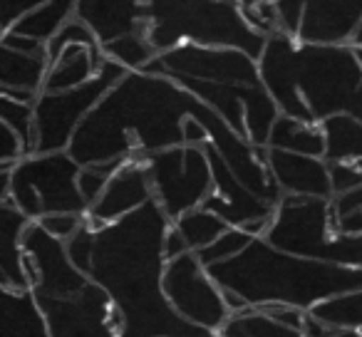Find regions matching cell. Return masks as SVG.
<instances>
[{"mask_svg":"<svg viewBox=\"0 0 362 337\" xmlns=\"http://www.w3.org/2000/svg\"><path fill=\"white\" fill-rule=\"evenodd\" d=\"M171 218L156 201L97 228L90 280L110 292L122 337H218L187 322L164 292V236Z\"/></svg>","mask_w":362,"mask_h":337,"instance_id":"6da1fadb","label":"cell"},{"mask_svg":"<svg viewBox=\"0 0 362 337\" xmlns=\"http://www.w3.org/2000/svg\"><path fill=\"white\" fill-rule=\"evenodd\" d=\"M189 117L206 126L216 112L171 77L127 72L82 122L67 151L80 166L144 159L187 144Z\"/></svg>","mask_w":362,"mask_h":337,"instance_id":"7a4b0ae2","label":"cell"},{"mask_svg":"<svg viewBox=\"0 0 362 337\" xmlns=\"http://www.w3.org/2000/svg\"><path fill=\"white\" fill-rule=\"evenodd\" d=\"M258 67L281 114L308 124L335 114L362 119V60L355 45H308L273 32Z\"/></svg>","mask_w":362,"mask_h":337,"instance_id":"3957f363","label":"cell"},{"mask_svg":"<svg viewBox=\"0 0 362 337\" xmlns=\"http://www.w3.org/2000/svg\"><path fill=\"white\" fill-rule=\"evenodd\" d=\"M209 273L221 290L236 292L251 307L291 305L310 312L325 300L362 290L360 268L296 256L263 236L253 238L236 258L211 266Z\"/></svg>","mask_w":362,"mask_h":337,"instance_id":"277c9868","label":"cell"},{"mask_svg":"<svg viewBox=\"0 0 362 337\" xmlns=\"http://www.w3.org/2000/svg\"><path fill=\"white\" fill-rule=\"evenodd\" d=\"M263 238L296 256L362 271V187L332 199L283 196Z\"/></svg>","mask_w":362,"mask_h":337,"instance_id":"5b68a950","label":"cell"},{"mask_svg":"<svg viewBox=\"0 0 362 337\" xmlns=\"http://www.w3.org/2000/svg\"><path fill=\"white\" fill-rule=\"evenodd\" d=\"M149 40L156 52L179 45L233 47L261 60L268 35L251 25L238 3L149 0Z\"/></svg>","mask_w":362,"mask_h":337,"instance_id":"8992f818","label":"cell"},{"mask_svg":"<svg viewBox=\"0 0 362 337\" xmlns=\"http://www.w3.org/2000/svg\"><path fill=\"white\" fill-rule=\"evenodd\" d=\"M80 172L82 166L72 159L70 151L28 154L11 166V194L6 201L30 221H40L52 213L87 216V201L80 191Z\"/></svg>","mask_w":362,"mask_h":337,"instance_id":"52a82bcc","label":"cell"},{"mask_svg":"<svg viewBox=\"0 0 362 337\" xmlns=\"http://www.w3.org/2000/svg\"><path fill=\"white\" fill-rule=\"evenodd\" d=\"M129 70L115 60H105L95 77L82 87L67 92H40L35 110V154L67 151L82 122L107 97V92L119 85Z\"/></svg>","mask_w":362,"mask_h":337,"instance_id":"ba28073f","label":"cell"},{"mask_svg":"<svg viewBox=\"0 0 362 337\" xmlns=\"http://www.w3.org/2000/svg\"><path fill=\"white\" fill-rule=\"evenodd\" d=\"M149 169L154 201L164 208L171 223L184 213L197 211L214 191L211 161L204 146H174L141 159Z\"/></svg>","mask_w":362,"mask_h":337,"instance_id":"9c48e42d","label":"cell"},{"mask_svg":"<svg viewBox=\"0 0 362 337\" xmlns=\"http://www.w3.org/2000/svg\"><path fill=\"white\" fill-rule=\"evenodd\" d=\"M362 0H278L276 32L308 45H352Z\"/></svg>","mask_w":362,"mask_h":337,"instance_id":"30bf717a","label":"cell"},{"mask_svg":"<svg viewBox=\"0 0 362 337\" xmlns=\"http://www.w3.org/2000/svg\"><path fill=\"white\" fill-rule=\"evenodd\" d=\"M194 97L209 105L236 134L251 144L266 149L271 139V129L281 117V110L268 95L263 82L258 85H216V82L179 80Z\"/></svg>","mask_w":362,"mask_h":337,"instance_id":"8fae6325","label":"cell"},{"mask_svg":"<svg viewBox=\"0 0 362 337\" xmlns=\"http://www.w3.org/2000/svg\"><path fill=\"white\" fill-rule=\"evenodd\" d=\"M149 75H164L171 80L216 82V85H258L261 67L258 60L233 47H202L179 45L159 52L144 67Z\"/></svg>","mask_w":362,"mask_h":337,"instance_id":"7c38bea8","label":"cell"},{"mask_svg":"<svg viewBox=\"0 0 362 337\" xmlns=\"http://www.w3.org/2000/svg\"><path fill=\"white\" fill-rule=\"evenodd\" d=\"M164 292L184 320L204 330L218 332L231 317L221 285L214 280L197 253H184L176 261L166 263Z\"/></svg>","mask_w":362,"mask_h":337,"instance_id":"4fadbf2b","label":"cell"},{"mask_svg":"<svg viewBox=\"0 0 362 337\" xmlns=\"http://www.w3.org/2000/svg\"><path fill=\"white\" fill-rule=\"evenodd\" d=\"M47 317L52 337H122V315L110 292L87 283L70 297L35 295Z\"/></svg>","mask_w":362,"mask_h":337,"instance_id":"5bb4252c","label":"cell"},{"mask_svg":"<svg viewBox=\"0 0 362 337\" xmlns=\"http://www.w3.org/2000/svg\"><path fill=\"white\" fill-rule=\"evenodd\" d=\"M23 248H25V273L35 295L70 297L90 283V276H85L72 263L67 241L47 233L37 221H30L23 233Z\"/></svg>","mask_w":362,"mask_h":337,"instance_id":"9a60e30c","label":"cell"},{"mask_svg":"<svg viewBox=\"0 0 362 337\" xmlns=\"http://www.w3.org/2000/svg\"><path fill=\"white\" fill-rule=\"evenodd\" d=\"M209 154V161H211V172H214V191L211 196L206 199L204 208L216 216H221L228 226L243 228L251 221H258V218H273L276 208L271 203H266L263 199H258L236 174L231 172V166L223 161V156L218 154V149L206 141L204 144Z\"/></svg>","mask_w":362,"mask_h":337,"instance_id":"2e32d148","label":"cell"},{"mask_svg":"<svg viewBox=\"0 0 362 337\" xmlns=\"http://www.w3.org/2000/svg\"><path fill=\"white\" fill-rule=\"evenodd\" d=\"M149 201H154L149 169L141 159H127L110 179L102 196L90 206L87 223L92 228H105L134 213L136 208L146 206Z\"/></svg>","mask_w":362,"mask_h":337,"instance_id":"e0dca14e","label":"cell"},{"mask_svg":"<svg viewBox=\"0 0 362 337\" xmlns=\"http://www.w3.org/2000/svg\"><path fill=\"white\" fill-rule=\"evenodd\" d=\"M266 161L283 196L332 199L330 164L317 156L293 154V151L266 146Z\"/></svg>","mask_w":362,"mask_h":337,"instance_id":"ac0fdd59","label":"cell"},{"mask_svg":"<svg viewBox=\"0 0 362 337\" xmlns=\"http://www.w3.org/2000/svg\"><path fill=\"white\" fill-rule=\"evenodd\" d=\"M77 18L105 45L132 32H149V0H80Z\"/></svg>","mask_w":362,"mask_h":337,"instance_id":"d6986e66","label":"cell"},{"mask_svg":"<svg viewBox=\"0 0 362 337\" xmlns=\"http://www.w3.org/2000/svg\"><path fill=\"white\" fill-rule=\"evenodd\" d=\"M30 218L23 216L13 203H0V285L11 290H33L25 273L23 233Z\"/></svg>","mask_w":362,"mask_h":337,"instance_id":"ffe728a7","label":"cell"},{"mask_svg":"<svg viewBox=\"0 0 362 337\" xmlns=\"http://www.w3.org/2000/svg\"><path fill=\"white\" fill-rule=\"evenodd\" d=\"M105 60L107 57L102 55V47L70 45L55 62H50L42 92H67L82 87L100 72Z\"/></svg>","mask_w":362,"mask_h":337,"instance_id":"44dd1931","label":"cell"},{"mask_svg":"<svg viewBox=\"0 0 362 337\" xmlns=\"http://www.w3.org/2000/svg\"><path fill=\"white\" fill-rule=\"evenodd\" d=\"M3 332L0 337H52L47 317L33 290H0Z\"/></svg>","mask_w":362,"mask_h":337,"instance_id":"7402d4cb","label":"cell"},{"mask_svg":"<svg viewBox=\"0 0 362 337\" xmlns=\"http://www.w3.org/2000/svg\"><path fill=\"white\" fill-rule=\"evenodd\" d=\"M50 70L47 52L25 55V52L0 47V92H33L40 95Z\"/></svg>","mask_w":362,"mask_h":337,"instance_id":"603a6c76","label":"cell"},{"mask_svg":"<svg viewBox=\"0 0 362 337\" xmlns=\"http://www.w3.org/2000/svg\"><path fill=\"white\" fill-rule=\"evenodd\" d=\"M325 134L327 164H360L362 161V119L352 114H335L320 122Z\"/></svg>","mask_w":362,"mask_h":337,"instance_id":"cb8c5ba5","label":"cell"},{"mask_svg":"<svg viewBox=\"0 0 362 337\" xmlns=\"http://www.w3.org/2000/svg\"><path fill=\"white\" fill-rule=\"evenodd\" d=\"M268 146L283 151H293V154H305L325 159V134H322L320 124H308L296 117L281 114L271 129V139Z\"/></svg>","mask_w":362,"mask_h":337,"instance_id":"d4e9b609","label":"cell"},{"mask_svg":"<svg viewBox=\"0 0 362 337\" xmlns=\"http://www.w3.org/2000/svg\"><path fill=\"white\" fill-rule=\"evenodd\" d=\"M77 8H80V0H47L35 13L23 18L13 30L47 42L60 32V28H65L72 18H77Z\"/></svg>","mask_w":362,"mask_h":337,"instance_id":"484cf974","label":"cell"},{"mask_svg":"<svg viewBox=\"0 0 362 337\" xmlns=\"http://www.w3.org/2000/svg\"><path fill=\"white\" fill-rule=\"evenodd\" d=\"M218 337H305L303 332L273 320L261 307H246L233 312L226 325L218 330Z\"/></svg>","mask_w":362,"mask_h":337,"instance_id":"4316f807","label":"cell"},{"mask_svg":"<svg viewBox=\"0 0 362 337\" xmlns=\"http://www.w3.org/2000/svg\"><path fill=\"white\" fill-rule=\"evenodd\" d=\"M174 226L179 228V233L184 236V241L189 243V248H192L194 253H199L206 246H211V243L216 241L223 231L231 228L221 216L206 211L204 206L197 208V211L184 213L179 221H174Z\"/></svg>","mask_w":362,"mask_h":337,"instance_id":"83f0119b","label":"cell"},{"mask_svg":"<svg viewBox=\"0 0 362 337\" xmlns=\"http://www.w3.org/2000/svg\"><path fill=\"white\" fill-rule=\"evenodd\" d=\"M102 55H105L107 60L119 62L124 70L139 72V70H144L159 52L154 50V45H151L146 32H132V35L105 42V45H102Z\"/></svg>","mask_w":362,"mask_h":337,"instance_id":"f1b7e54d","label":"cell"},{"mask_svg":"<svg viewBox=\"0 0 362 337\" xmlns=\"http://www.w3.org/2000/svg\"><path fill=\"white\" fill-rule=\"evenodd\" d=\"M310 312L327 325L337 327V330H342V327L362 330V290L325 300L317 307H313Z\"/></svg>","mask_w":362,"mask_h":337,"instance_id":"f546056e","label":"cell"},{"mask_svg":"<svg viewBox=\"0 0 362 337\" xmlns=\"http://www.w3.org/2000/svg\"><path fill=\"white\" fill-rule=\"evenodd\" d=\"M0 119L21 136L28 154H35V110L33 105L0 95Z\"/></svg>","mask_w":362,"mask_h":337,"instance_id":"4dcf8cb0","label":"cell"},{"mask_svg":"<svg viewBox=\"0 0 362 337\" xmlns=\"http://www.w3.org/2000/svg\"><path fill=\"white\" fill-rule=\"evenodd\" d=\"M253 238H256V236L246 233L243 228L231 226L228 231H223L221 236L211 243V246H206L204 251H199L197 256H199V261H202L204 266L211 268V266H216V263L231 261V258H236L238 253H243L248 246H251Z\"/></svg>","mask_w":362,"mask_h":337,"instance_id":"1f68e13d","label":"cell"},{"mask_svg":"<svg viewBox=\"0 0 362 337\" xmlns=\"http://www.w3.org/2000/svg\"><path fill=\"white\" fill-rule=\"evenodd\" d=\"M70 45L102 47L100 40H97V35L90 30V28L85 25V23L80 20V18H72V20L67 23L65 28H60V32H57V35L52 37V40H47V60L55 62L57 57H60L62 52H65Z\"/></svg>","mask_w":362,"mask_h":337,"instance_id":"d6a6232c","label":"cell"},{"mask_svg":"<svg viewBox=\"0 0 362 337\" xmlns=\"http://www.w3.org/2000/svg\"><path fill=\"white\" fill-rule=\"evenodd\" d=\"M124 161H110V164H90V166H82L80 172V191L87 201V211L90 206L102 196V191L107 189L110 179L115 177V172Z\"/></svg>","mask_w":362,"mask_h":337,"instance_id":"836d02e7","label":"cell"},{"mask_svg":"<svg viewBox=\"0 0 362 337\" xmlns=\"http://www.w3.org/2000/svg\"><path fill=\"white\" fill-rule=\"evenodd\" d=\"M95 236L97 228H92L90 223L85 221V226L75 233V236L67 241V253H70L72 263L80 268L85 276H90L92 268V253H95Z\"/></svg>","mask_w":362,"mask_h":337,"instance_id":"e575fe53","label":"cell"},{"mask_svg":"<svg viewBox=\"0 0 362 337\" xmlns=\"http://www.w3.org/2000/svg\"><path fill=\"white\" fill-rule=\"evenodd\" d=\"M87 216L82 213H52V216L40 218V226L45 228L47 233H52L55 238H62V241H70L82 226H85Z\"/></svg>","mask_w":362,"mask_h":337,"instance_id":"d590c367","label":"cell"},{"mask_svg":"<svg viewBox=\"0 0 362 337\" xmlns=\"http://www.w3.org/2000/svg\"><path fill=\"white\" fill-rule=\"evenodd\" d=\"M332 194H347L362 187V166L360 164H330Z\"/></svg>","mask_w":362,"mask_h":337,"instance_id":"8d00e7d4","label":"cell"},{"mask_svg":"<svg viewBox=\"0 0 362 337\" xmlns=\"http://www.w3.org/2000/svg\"><path fill=\"white\" fill-rule=\"evenodd\" d=\"M25 156L28 151L21 136L8 124H0V166H16Z\"/></svg>","mask_w":362,"mask_h":337,"instance_id":"74e56055","label":"cell"},{"mask_svg":"<svg viewBox=\"0 0 362 337\" xmlns=\"http://www.w3.org/2000/svg\"><path fill=\"white\" fill-rule=\"evenodd\" d=\"M47 0H3V32L13 30L23 18L35 13Z\"/></svg>","mask_w":362,"mask_h":337,"instance_id":"f35d334b","label":"cell"},{"mask_svg":"<svg viewBox=\"0 0 362 337\" xmlns=\"http://www.w3.org/2000/svg\"><path fill=\"white\" fill-rule=\"evenodd\" d=\"M0 47H8V50H16V52H25V55H42V52H47V42L37 40V37H30V35H21V32H16V30L3 32Z\"/></svg>","mask_w":362,"mask_h":337,"instance_id":"ab89813d","label":"cell"},{"mask_svg":"<svg viewBox=\"0 0 362 337\" xmlns=\"http://www.w3.org/2000/svg\"><path fill=\"white\" fill-rule=\"evenodd\" d=\"M263 312H268V315L273 317V320L283 322V325L293 327V330L303 332V325H305V310H300V307H291V305H263L261 307Z\"/></svg>","mask_w":362,"mask_h":337,"instance_id":"60d3db41","label":"cell"},{"mask_svg":"<svg viewBox=\"0 0 362 337\" xmlns=\"http://www.w3.org/2000/svg\"><path fill=\"white\" fill-rule=\"evenodd\" d=\"M184 253H194V251L189 248V243L184 241V236L179 233V228L171 223L169 231H166V236H164V258H166V263L176 261V258H181Z\"/></svg>","mask_w":362,"mask_h":337,"instance_id":"b9f144b4","label":"cell"},{"mask_svg":"<svg viewBox=\"0 0 362 337\" xmlns=\"http://www.w3.org/2000/svg\"><path fill=\"white\" fill-rule=\"evenodd\" d=\"M337 332V327L322 322L320 317H315L313 312L305 315V325H303V335L305 337H332Z\"/></svg>","mask_w":362,"mask_h":337,"instance_id":"7bdbcfd3","label":"cell"},{"mask_svg":"<svg viewBox=\"0 0 362 337\" xmlns=\"http://www.w3.org/2000/svg\"><path fill=\"white\" fill-rule=\"evenodd\" d=\"M332 337H362V330H352V327H342V330H337Z\"/></svg>","mask_w":362,"mask_h":337,"instance_id":"ee69618b","label":"cell"},{"mask_svg":"<svg viewBox=\"0 0 362 337\" xmlns=\"http://www.w3.org/2000/svg\"><path fill=\"white\" fill-rule=\"evenodd\" d=\"M355 47H362V25H360V30H357V35H355V42H352Z\"/></svg>","mask_w":362,"mask_h":337,"instance_id":"f6af8a7d","label":"cell"},{"mask_svg":"<svg viewBox=\"0 0 362 337\" xmlns=\"http://www.w3.org/2000/svg\"><path fill=\"white\" fill-rule=\"evenodd\" d=\"M223 3H241V0H223Z\"/></svg>","mask_w":362,"mask_h":337,"instance_id":"bcb514c9","label":"cell"},{"mask_svg":"<svg viewBox=\"0 0 362 337\" xmlns=\"http://www.w3.org/2000/svg\"><path fill=\"white\" fill-rule=\"evenodd\" d=\"M357 55H360V60H362V47H357Z\"/></svg>","mask_w":362,"mask_h":337,"instance_id":"7dc6e473","label":"cell"},{"mask_svg":"<svg viewBox=\"0 0 362 337\" xmlns=\"http://www.w3.org/2000/svg\"><path fill=\"white\" fill-rule=\"evenodd\" d=\"M360 166H362V161H360Z\"/></svg>","mask_w":362,"mask_h":337,"instance_id":"c3c4849f","label":"cell"}]
</instances>
